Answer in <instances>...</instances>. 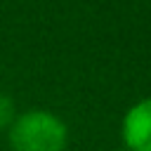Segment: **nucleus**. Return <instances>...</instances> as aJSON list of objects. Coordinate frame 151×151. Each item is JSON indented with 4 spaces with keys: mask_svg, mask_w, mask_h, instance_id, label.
<instances>
[{
    "mask_svg": "<svg viewBox=\"0 0 151 151\" xmlns=\"http://www.w3.org/2000/svg\"><path fill=\"white\" fill-rule=\"evenodd\" d=\"M66 142L68 130L64 120L42 109L26 111L9 125V144L14 151H64Z\"/></svg>",
    "mask_w": 151,
    "mask_h": 151,
    "instance_id": "f257e3e1",
    "label": "nucleus"
},
{
    "mask_svg": "<svg viewBox=\"0 0 151 151\" xmlns=\"http://www.w3.org/2000/svg\"><path fill=\"white\" fill-rule=\"evenodd\" d=\"M123 137L132 151H151V99L134 104L125 113Z\"/></svg>",
    "mask_w": 151,
    "mask_h": 151,
    "instance_id": "f03ea898",
    "label": "nucleus"
},
{
    "mask_svg": "<svg viewBox=\"0 0 151 151\" xmlns=\"http://www.w3.org/2000/svg\"><path fill=\"white\" fill-rule=\"evenodd\" d=\"M14 118H17V113H14V101H12L5 92H0V130L9 127V125L14 123Z\"/></svg>",
    "mask_w": 151,
    "mask_h": 151,
    "instance_id": "7ed1b4c3",
    "label": "nucleus"
}]
</instances>
